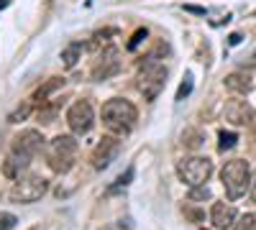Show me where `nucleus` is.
<instances>
[{
  "label": "nucleus",
  "mask_w": 256,
  "mask_h": 230,
  "mask_svg": "<svg viewBox=\"0 0 256 230\" xmlns=\"http://www.w3.org/2000/svg\"><path fill=\"white\" fill-rule=\"evenodd\" d=\"M228 44H230V46L241 44V33H230V36H228Z\"/></svg>",
  "instance_id": "obj_27"
},
{
  "label": "nucleus",
  "mask_w": 256,
  "mask_h": 230,
  "mask_svg": "<svg viewBox=\"0 0 256 230\" xmlns=\"http://www.w3.org/2000/svg\"><path fill=\"white\" fill-rule=\"evenodd\" d=\"M220 182L226 187V195L230 200H238L246 195L248 184H251V169H248V161L244 159H233L226 161V166L220 169Z\"/></svg>",
  "instance_id": "obj_2"
},
{
  "label": "nucleus",
  "mask_w": 256,
  "mask_h": 230,
  "mask_svg": "<svg viewBox=\"0 0 256 230\" xmlns=\"http://www.w3.org/2000/svg\"><path fill=\"white\" fill-rule=\"evenodd\" d=\"M223 115H226V120L233 123V125H246V123L251 120V108L246 105V100H236V97H233V100L226 102Z\"/></svg>",
  "instance_id": "obj_12"
},
{
  "label": "nucleus",
  "mask_w": 256,
  "mask_h": 230,
  "mask_svg": "<svg viewBox=\"0 0 256 230\" xmlns=\"http://www.w3.org/2000/svg\"><path fill=\"white\" fill-rule=\"evenodd\" d=\"M182 143L190 146V149H198V146L202 143V136H200L198 131H184V133H182Z\"/></svg>",
  "instance_id": "obj_20"
},
{
  "label": "nucleus",
  "mask_w": 256,
  "mask_h": 230,
  "mask_svg": "<svg viewBox=\"0 0 256 230\" xmlns=\"http://www.w3.org/2000/svg\"><path fill=\"white\" fill-rule=\"evenodd\" d=\"M223 82H226V87H228L230 92H238V95H246V92H251V87H254V79H251L246 72H233V74H228Z\"/></svg>",
  "instance_id": "obj_14"
},
{
  "label": "nucleus",
  "mask_w": 256,
  "mask_h": 230,
  "mask_svg": "<svg viewBox=\"0 0 256 230\" xmlns=\"http://www.w3.org/2000/svg\"><path fill=\"white\" fill-rule=\"evenodd\" d=\"M190 200H210V190L208 187H195V190H190Z\"/></svg>",
  "instance_id": "obj_26"
},
{
  "label": "nucleus",
  "mask_w": 256,
  "mask_h": 230,
  "mask_svg": "<svg viewBox=\"0 0 256 230\" xmlns=\"http://www.w3.org/2000/svg\"><path fill=\"white\" fill-rule=\"evenodd\" d=\"M41 149H44V136H41L38 131H34V128L20 131L13 138V146H10V151L18 154V156H24V159H34Z\"/></svg>",
  "instance_id": "obj_8"
},
{
  "label": "nucleus",
  "mask_w": 256,
  "mask_h": 230,
  "mask_svg": "<svg viewBox=\"0 0 256 230\" xmlns=\"http://www.w3.org/2000/svg\"><path fill=\"white\" fill-rule=\"evenodd\" d=\"M136 120H138V113L134 108V102H128L123 97H113L102 105V123L113 136H128L134 131Z\"/></svg>",
  "instance_id": "obj_1"
},
{
  "label": "nucleus",
  "mask_w": 256,
  "mask_h": 230,
  "mask_svg": "<svg viewBox=\"0 0 256 230\" xmlns=\"http://www.w3.org/2000/svg\"><path fill=\"white\" fill-rule=\"evenodd\" d=\"M251 202H254V205H256V182H254V184H251Z\"/></svg>",
  "instance_id": "obj_30"
},
{
  "label": "nucleus",
  "mask_w": 256,
  "mask_h": 230,
  "mask_svg": "<svg viewBox=\"0 0 256 230\" xmlns=\"http://www.w3.org/2000/svg\"><path fill=\"white\" fill-rule=\"evenodd\" d=\"M31 115V105H28V102H26V105H20V108H16L10 115H8V120L10 123H20V120H26Z\"/></svg>",
  "instance_id": "obj_21"
},
{
  "label": "nucleus",
  "mask_w": 256,
  "mask_h": 230,
  "mask_svg": "<svg viewBox=\"0 0 256 230\" xmlns=\"http://www.w3.org/2000/svg\"><path fill=\"white\" fill-rule=\"evenodd\" d=\"M177 174H180V179L190 187V190L205 187V182L212 174V161L208 156H187V159H182L177 164Z\"/></svg>",
  "instance_id": "obj_4"
},
{
  "label": "nucleus",
  "mask_w": 256,
  "mask_h": 230,
  "mask_svg": "<svg viewBox=\"0 0 256 230\" xmlns=\"http://www.w3.org/2000/svg\"><path fill=\"white\" fill-rule=\"evenodd\" d=\"M120 69V59H118V49L116 46H108L102 49V54L98 56L95 67H92V79H108L113 74H118Z\"/></svg>",
  "instance_id": "obj_10"
},
{
  "label": "nucleus",
  "mask_w": 256,
  "mask_h": 230,
  "mask_svg": "<svg viewBox=\"0 0 256 230\" xmlns=\"http://www.w3.org/2000/svg\"><path fill=\"white\" fill-rule=\"evenodd\" d=\"M49 190V182L38 174H28V177H20L16 179V184L10 187V200L18 205H31L36 200H41Z\"/></svg>",
  "instance_id": "obj_6"
},
{
  "label": "nucleus",
  "mask_w": 256,
  "mask_h": 230,
  "mask_svg": "<svg viewBox=\"0 0 256 230\" xmlns=\"http://www.w3.org/2000/svg\"><path fill=\"white\" fill-rule=\"evenodd\" d=\"M164 85H166V69H164L162 64H156V61H148V64L141 67L136 87H138V92L144 95V100L154 102V100L159 97V92L164 90Z\"/></svg>",
  "instance_id": "obj_5"
},
{
  "label": "nucleus",
  "mask_w": 256,
  "mask_h": 230,
  "mask_svg": "<svg viewBox=\"0 0 256 230\" xmlns=\"http://www.w3.org/2000/svg\"><path fill=\"white\" fill-rule=\"evenodd\" d=\"M236 220H238V215H236V207H233V205H226V202H216V205H212V210H210L212 228L228 230V228L236 225Z\"/></svg>",
  "instance_id": "obj_11"
},
{
  "label": "nucleus",
  "mask_w": 256,
  "mask_h": 230,
  "mask_svg": "<svg viewBox=\"0 0 256 230\" xmlns=\"http://www.w3.org/2000/svg\"><path fill=\"white\" fill-rule=\"evenodd\" d=\"M190 92H192V74H187V77H184V82L180 85V90H177V100H184Z\"/></svg>",
  "instance_id": "obj_25"
},
{
  "label": "nucleus",
  "mask_w": 256,
  "mask_h": 230,
  "mask_svg": "<svg viewBox=\"0 0 256 230\" xmlns=\"http://www.w3.org/2000/svg\"><path fill=\"white\" fill-rule=\"evenodd\" d=\"M146 36H148V31H146V28H138V31L131 36V41H128V51H134V49L141 44V41H144Z\"/></svg>",
  "instance_id": "obj_24"
},
{
  "label": "nucleus",
  "mask_w": 256,
  "mask_h": 230,
  "mask_svg": "<svg viewBox=\"0 0 256 230\" xmlns=\"http://www.w3.org/2000/svg\"><path fill=\"white\" fill-rule=\"evenodd\" d=\"M28 164H31V159H24V156H18V154L10 151L6 156V161H3V174L8 179H20V174L28 169Z\"/></svg>",
  "instance_id": "obj_13"
},
{
  "label": "nucleus",
  "mask_w": 256,
  "mask_h": 230,
  "mask_svg": "<svg viewBox=\"0 0 256 230\" xmlns=\"http://www.w3.org/2000/svg\"><path fill=\"white\" fill-rule=\"evenodd\" d=\"M82 59V44H70L67 49L62 51V64L67 67V69H72V67H77V61Z\"/></svg>",
  "instance_id": "obj_16"
},
{
  "label": "nucleus",
  "mask_w": 256,
  "mask_h": 230,
  "mask_svg": "<svg viewBox=\"0 0 256 230\" xmlns=\"http://www.w3.org/2000/svg\"><path fill=\"white\" fill-rule=\"evenodd\" d=\"M74 156H77V141L72 136H56L46 146L49 166H52V172H56V174H67L74 166Z\"/></svg>",
  "instance_id": "obj_3"
},
{
  "label": "nucleus",
  "mask_w": 256,
  "mask_h": 230,
  "mask_svg": "<svg viewBox=\"0 0 256 230\" xmlns=\"http://www.w3.org/2000/svg\"><path fill=\"white\" fill-rule=\"evenodd\" d=\"M16 223H18L16 215H10V213H0V230H13Z\"/></svg>",
  "instance_id": "obj_22"
},
{
  "label": "nucleus",
  "mask_w": 256,
  "mask_h": 230,
  "mask_svg": "<svg viewBox=\"0 0 256 230\" xmlns=\"http://www.w3.org/2000/svg\"><path fill=\"white\" fill-rule=\"evenodd\" d=\"M56 110H59L56 102H54V105H41V108H38V120H41V123H52V120L56 118Z\"/></svg>",
  "instance_id": "obj_19"
},
{
  "label": "nucleus",
  "mask_w": 256,
  "mask_h": 230,
  "mask_svg": "<svg viewBox=\"0 0 256 230\" xmlns=\"http://www.w3.org/2000/svg\"><path fill=\"white\" fill-rule=\"evenodd\" d=\"M184 10H190V13H200V15H205V8H198V5H184Z\"/></svg>",
  "instance_id": "obj_28"
},
{
  "label": "nucleus",
  "mask_w": 256,
  "mask_h": 230,
  "mask_svg": "<svg viewBox=\"0 0 256 230\" xmlns=\"http://www.w3.org/2000/svg\"><path fill=\"white\" fill-rule=\"evenodd\" d=\"M131 179H134V166H128V169H126V174H120V177L116 179V184H113V190H120V187H126V184H131Z\"/></svg>",
  "instance_id": "obj_23"
},
{
  "label": "nucleus",
  "mask_w": 256,
  "mask_h": 230,
  "mask_svg": "<svg viewBox=\"0 0 256 230\" xmlns=\"http://www.w3.org/2000/svg\"><path fill=\"white\" fill-rule=\"evenodd\" d=\"M236 143H238V136L233 133V131H220L218 133V149L226 154V151H230V149H236Z\"/></svg>",
  "instance_id": "obj_17"
},
{
  "label": "nucleus",
  "mask_w": 256,
  "mask_h": 230,
  "mask_svg": "<svg viewBox=\"0 0 256 230\" xmlns=\"http://www.w3.org/2000/svg\"><path fill=\"white\" fill-rule=\"evenodd\" d=\"M67 125L74 136H84L92 131L95 125V110L88 100H77L72 102V108L67 110Z\"/></svg>",
  "instance_id": "obj_7"
},
{
  "label": "nucleus",
  "mask_w": 256,
  "mask_h": 230,
  "mask_svg": "<svg viewBox=\"0 0 256 230\" xmlns=\"http://www.w3.org/2000/svg\"><path fill=\"white\" fill-rule=\"evenodd\" d=\"M59 87H64V79H62V77H52L44 87H38V90H36L34 100L38 102V105H46V102H49V95H52V92H56Z\"/></svg>",
  "instance_id": "obj_15"
},
{
  "label": "nucleus",
  "mask_w": 256,
  "mask_h": 230,
  "mask_svg": "<svg viewBox=\"0 0 256 230\" xmlns=\"http://www.w3.org/2000/svg\"><path fill=\"white\" fill-rule=\"evenodd\" d=\"M233 228H236V230H256V213H246V215H241Z\"/></svg>",
  "instance_id": "obj_18"
},
{
  "label": "nucleus",
  "mask_w": 256,
  "mask_h": 230,
  "mask_svg": "<svg viewBox=\"0 0 256 230\" xmlns=\"http://www.w3.org/2000/svg\"><path fill=\"white\" fill-rule=\"evenodd\" d=\"M118 151H120V141H118L116 136H108V138H102V141L95 146L90 161H92V166H95L98 172H102V169H108V166L116 161Z\"/></svg>",
  "instance_id": "obj_9"
},
{
  "label": "nucleus",
  "mask_w": 256,
  "mask_h": 230,
  "mask_svg": "<svg viewBox=\"0 0 256 230\" xmlns=\"http://www.w3.org/2000/svg\"><path fill=\"white\" fill-rule=\"evenodd\" d=\"M184 213H187L192 220H202V215H200V213H195V210H184Z\"/></svg>",
  "instance_id": "obj_29"
}]
</instances>
